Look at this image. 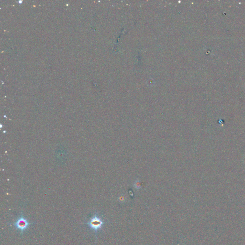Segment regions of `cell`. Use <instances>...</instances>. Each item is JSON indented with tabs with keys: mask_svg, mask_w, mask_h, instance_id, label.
Instances as JSON below:
<instances>
[{
	"mask_svg": "<svg viewBox=\"0 0 245 245\" xmlns=\"http://www.w3.org/2000/svg\"><path fill=\"white\" fill-rule=\"evenodd\" d=\"M104 224L103 220L98 216L96 213H95L94 216L92 217L87 223H85V224L88 225L91 229L94 231L96 234L97 233L98 230L101 229Z\"/></svg>",
	"mask_w": 245,
	"mask_h": 245,
	"instance_id": "obj_1",
	"label": "cell"
},
{
	"mask_svg": "<svg viewBox=\"0 0 245 245\" xmlns=\"http://www.w3.org/2000/svg\"><path fill=\"white\" fill-rule=\"evenodd\" d=\"M32 223H30L26 218L23 216V213H21V216L17 219L16 221L14 223V226L16 227L17 229L20 230L21 234H23L24 232L29 227V226L32 225Z\"/></svg>",
	"mask_w": 245,
	"mask_h": 245,
	"instance_id": "obj_2",
	"label": "cell"
}]
</instances>
